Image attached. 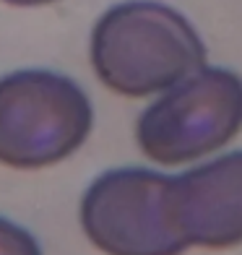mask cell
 <instances>
[{"instance_id":"1","label":"cell","mask_w":242,"mask_h":255,"mask_svg":"<svg viewBox=\"0 0 242 255\" xmlns=\"http://www.w3.org/2000/svg\"><path fill=\"white\" fill-rule=\"evenodd\" d=\"M91 68L110 91L130 99L164 94L206 68L209 50L190 21L156 0H125L91 29Z\"/></svg>"},{"instance_id":"2","label":"cell","mask_w":242,"mask_h":255,"mask_svg":"<svg viewBox=\"0 0 242 255\" xmlns=\"http://www.w3.org/2000/svg\"><path fill=\"white\" fill-rule=\"evenodd\" d=\"M94 128L84 89L63 73L26 68L0 78V164L44 169L73 156Z\"/></svg>"},{"instance_id":"3","label":"cell","mask_w":242,"mask_h":255,"mask_svg":"<svg viewBox=\"0 0 242 255\" xmlns=\"http://www.w3.org/2000/svg\"><path fill=\"white\" fill-rule=\"evenodd\" d=\"M240 130L242 76L206 65L138 115L135 143L154 164L182 167L232 143Z\"/></svg>"},{"instance_id":"4","label":"cell","mask_w":242,"mask_h":255,"mask_svg":"<svg viewBox=\"0 0 242 255\" xmlns=\"http://www.w3.org/2000/svg\"><path fill=\"white\" fill-rule=\"evenodd\" d=\"M172 175L148 167H115L91 180L78 206L81 229L105 255H182L169 219Z\"/></svg>"},{"instance_id":"5","label":"cell","mask_w":242,"mask_h":255,"mask_svg":"<svg viewBox=\"0 0 242 255\" xmlns=\"http://www.w3.org/2000/svg\"><path fill=\"white\" fill-rule=\"evenodd\" d=\"M169 219L188 248L227 250L242 242V148L172 177Z\"/></svg>"},{"instance_id":"6","label":"cell","mask_w":242,"mask_h":255,"mask_svg":"<svg viewBox=\"0 0 242 255\" xmlns=\"http://www.w3.org/2000/svg\"><path fill=\"white\" fill-rule=\"evenodd\" d=\"M0 255H42V248L26 227L0 216Z\"/></svg>"},{"instance_id":"7","label":"cell","mask_w":242,"mask_h":255,"mask_svg":"<svg viewBox=\"0 0 242 255\" xmlns=\"http://www.w3.org/2000/svg\"><path fill=\"white\" fill-rule=\"evenodd\" d=\"M8 5H16V8H34V5H47L55 3V0H3Z\"/></svg>"}]
</instances>
